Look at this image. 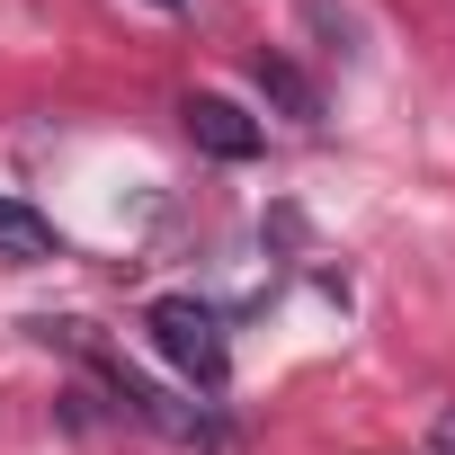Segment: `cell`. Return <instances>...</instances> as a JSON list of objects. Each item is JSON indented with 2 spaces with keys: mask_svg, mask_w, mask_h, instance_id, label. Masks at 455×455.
I'll return each instance as SVG.
<instances>
[{
  "mask_svg": "<svg viewBox=\"0 0 455 455\" xmlns=\"http://www.w3.org/2000/svg\"><path fill=\"white\" fill-rule=\"evenodd\" d=\"M143 331H152V348H161L196 393H223V375H233V348H223V322H214L196 295H152V304H143Z\"/></svg>",
  "mask_w": 455,
  "mask_h": 455,
  "instance_id": "1",
  "label": "cell"
},
{
  "mask_svg": "<svg viewBox=\"0 0 455 455\" xmlns=\"http://www.w3.org/2000/svg\"><path fill=\"white\" fill-rule=\"evenodd\" d=\"M99 366H108V393H116L125 419H143L152 437H170V446H188V455H223V419H214L205 402H188V393H170V384H152V375H134V366H116V357H99Z\"/></svg>",
  "mask_w": 455,
  "mask_h": 455,
  "instance_id": "2",
  "label": "cell"
},
{
  "mask_svg": "<svg viewBox=\"0 0 455 455\" xmlns=\"http://www.w3.org/2000/svg\"><path fill=\"white\" fill-rule=\"evenodd\" d=\"M179 116H188L196 152H214V161H251V152L268 143V134H259V116H242V108L223 99V90H196V99H188Z\"/></svg>",
  "mask_w": 455,
  "mask_h": 455,
  "instance_id": "3",
  "label": "cell"
},
{
  "mask_svg": "<svg viewBox=\"0 0 455 455\" xmlns=\"http://www.w3.org/2000/svg\"><path fill=\"white\" fill-rule=\"evenodd\" d=\"M0 259H10V268H54V259H63V233H54L36 205L0 196Z\"/></svg>",
  "mask_w": 455,
  "mask_h": 455,
  "instance_id": "4",
  "label": "cell"
},
{
  "mask_svg": "<svg viewBox=\"0 0 455 455\" xmlns=\"http://www.w3.org/2000/svg\"><path fill=\"white\" fill-rule=\"evenodd\" d=\"M251 81H259V90H268V99H277L295 125H313V116H322V90H313V81H304L286 54H251Z\"/></svg>",
  "mask_w": 455,
  "mask_h": 455,
  "instance_id": "5",
  "label": "cell"
},
{
  "mask_svg": "<svg viewBox=\"0 0 455 455\" xmlns=\"http://www.w3.org/2000/svg\"><path fill=\"white\" fill-rule=\"evenodd\" d=\"M304 19H313L339 54H366V19H357V10H339V0H304Z\"/></svg>",
  "mask_w": 455,
  "mask_h": 455,
  "instance_id": "6",
  "label": "cell"
},
{
  "mask_svg": "<svg viewBox=\"0 0 455 455\" xmlns=\"http://www.w3.org/2000/svg\"><path fill=\"white\" fill-rule=\"evenodd\" d=\"M428 455H455V402H446V411L428 419Z\"/></svg>",
  "mask_w": 455,
  "mask_h": 455,
  "instance_id": "7",
  "label": "cell"
},
{
  "mask_svg": "<svg viewBox=\"0 0 455 455\" xmlns=\"http://www.w3.org/2000/svg\"><path fill=\"white\" fill-rule=\"evenodd\" d=\"M152 10H161V19H179V10H188V0H152Z\"/></svg>",
  "mask_w": 455,
  "mask_h": 455,
  "instance_id": "8",
  "label": "cell"
}]
</instances>
